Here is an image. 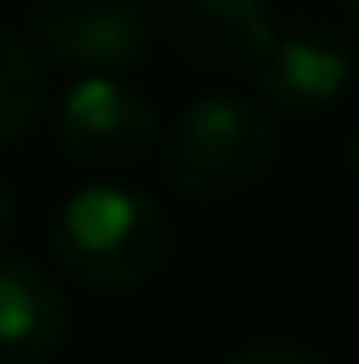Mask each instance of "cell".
<instances>
[{
	"label": "cell",
	"mask_w": 359,
	"mask_h": 364,
	"mask_svg": "<svg viewBox=\"0 0 359 364\" xmlns=\"http://www.w3.org/2000/svg\"><path fill=\"white\" fill-rule=\"evenodd\" d=\"M16 228V191L6 185V174H0V237H11Z\"/></svg>",
	"instance_id": "30bf717a"
},
{
	"label": "cell",
	"mask_w": 359,
	"mask_h": 364,
	"mask_svg": "<svg viewBox=\"0 0 359 364\" xmlns=\"http://www.w3.org/2000/svg\"><path fill=\"white\" fill-rule=\"evenodd\" d=\"M349 80H354V48L343 43L333 21L317 16H296L286 27H275L264 64L254 69L259 95L286 117H323L349 90Z\"/></svg>",
	"instance_id": "8992f818"
},
{
	"label": "cell",
	"mask_w": 359,
	"mask_h": 364,
	"mask_svg": "<svg viewBox=\"0 0 359 364\" xmlns=\"http://www.w3.org/2000/svg\"><path fill=\"white\" fill-rule=\"evenodd\" d=\"M148 16H154V37H164L185 64L206 74L254 80L275 43L269 0H148Z\"/></svg>",
	"instance_id": "5b68a950"
},
{
	"label": "cell",
	"mask_w": 359,
	"mask_h": 364,
	"mask_svg": "<svg viewBox=\"0 0 359 364\" xmlns=\"http://www.w3.org/2000/svg\"><path fill=\"white\" fill-rule=\"evenodd\" d=\"M37 43L80 74H127L154 48L148 0H21Z\"/></svg>",
	"instance_id": "277c9868"
},
{
	"label": "cell",
	"mask_w": 359,
	"mask_h": 364,
	"mask_svg": "<svg viewBox=\"0 0 359 364\" xmlns=\"http://www.w3.org/2000/svg\"><path fill=\"white\" fill-rule=\"evenodd\" d=\"M338 11H343V43H349L354 48V53H359V0H338Z\"/></svg>",
	"instance_id": "8fae6325"
},
{
	"label": "cell",
	"mask_w": 359,
	"mask_h": 364,
	"mask_svg": "<svg viewBox=\"0 0 359 364\" xmlns=\"http://www.w3.org/2000/svg\"><path fill=\"white\" fill-rule=\"evenodd\" d=\"M48 111V64L21 32L0 27V143H21Z\"/></svg>",
	"instance_id": "ba28073f"
},
{
	"label": "cell",
	"mask_w": 359,
	"mask_h": 364,
	"mask_svg": "<svg viewBox=\"0 0 359 364\" xmlns=\"http://www.w3.org/2000/svg\"><path fill=\"white\" fill-rule=\"evenodd\" d=\"M275 159H280V127L269 106L232 90L191 100L159 137L164 180L185 200H206V206L249 196L275 169Z\"/></svg>",
	"instance_id": "7a4b0ae2"
},
{
	"label": "cell",
	"mask_w": 359,
	"mask_h": 364,
	"mask_svg": "<svg viewBox=\"0 0 359 364\" xmlns=\"http://www.w3.org/2000/svg\"><path fill=\"white\" fill-rule=\"evenodd\" d=\"M64 338V285L27 254H0V364H48Z\"/></svg>",
	"instance_id": "52a82bcc"
},
{
	"label": "cell",
	"mask_w": 359,
	"mask_h": 364,
	"mask_svg": "<svg viewBox=\"0 0 359 364\" xmlns=\"http://www.w3.org/2000/svg\"><path fill=\"white\" fill-rule=\"evenodd\" d=\"M58 148L80 169H127L159 148V106L132 80L117 74H80L53 111Z\"/></svg>",
	"instance_id": "3957f363"
},
{
	"label": "cell",
	"mask_w": 359,
	"mask_h": 364,
	"mask_svg": "<svg viewBox=\"0 0 359 364\" xmlns=\"http://www.w3.org/2000/svg\"><path fill=\"white\" fill-rule=\"evenodd\" d=\"M48 243L74 285L127 296L164 274L175 254V222L132 185H85L58 206Z\"/></svg>",
	"instance_id": "6da1fadb"
},
{
	"label": "cell",
	"mask_w": 359,
	"mask_h": 364,
	"mask_svg": "<svg viewBox=\"0 0 359 364\" xmlns=\"http://www.w3.org/2000/svg\"><path fill=\"white\" fill-rule=\"evenodd\" d=\"M222 364H333V359L312 343H296V338H254V343H238Z\"/></svg>",
	"instance_id": "9c48e42d"
},
{
	"label": "cell",
	"mask_w": 359,
	"mask_h": 364,
	"mask_svg": "<svg viewBox=\"0 0 359 364\" xmlns=\"http://www.w3.org/2000/svg\"><path fill=\"white\" fill-rule=\"evenodd\" d=\"M354 174H359V122H354Z\"/></svg>",
	"instance_id": "7c38bea8"
}]
</instances>
